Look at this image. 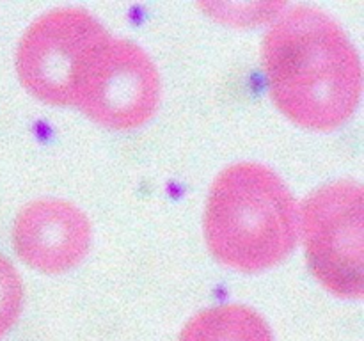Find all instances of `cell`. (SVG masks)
Returning <instances> with one entry per match:
<instances>
[{"instance_id":"6da1fadb","label":"cell","mask_w":364,"mask_h":341,"mask_svg":"<svg viewBox=\"0 0 364 341\" xmlns=\"http://www.w3.org/2000/svg\"><path fill=\"white\" fill-rule=\"evenodd\" d=\"M274 105L295 124L329 131L350 119L363 91V64L345 28L315 6L288 7L262 43Z\"/></svg>"},{"instance_id":"7a4b0ae2","label":"cell","mask_w":364,"mask_h":341,"mask_svg":"<svg viewBox=\"0 0 364 341\" xmlns=\"http://www.w3.org/2000/svg\"><path fill=\"white\" fill-rule=\"evenodd\" d=\"M203 229L217 261L240 272H262L287 259L297 245L299 206L274 169L231 163L213 180Z\"/></svg>"},{"instance_id":"3957f363","label":"cell","mask_w":364,"mask_h":341,"mask_svg":"<svg viewBox=\"0 0 364 341\" xmlns=\"http://www.w3.org/2000/svg\"><path fill=\"white\" fill-rule=\"evenodd\" d=\"M306 261L320 284L341 298L364 295V192L336 180L309 192L299 208Z\"/></svg>"},{"instance_id":"277c9868","label":"cell","mask_w":364,"mask_h":341,"mask_svg":"<svg viewBox=\"0 0 364 341\" xmlns=\"http://www.w3.org/2000/svg\"><path fill=\"white\" fill-rule=\"evenodd\" d=\"M160 92L151 57L132 39L109 36L82 60L71 107L110 130H134L156 112Z\"/></svg>"},{"instance_id":"5b68a950","label":"cell","mask_w":364,"mask_h":341,"mask_svg":"<svg viewBox=\"0 0 364 341\" xmlns=\"http://www.w3.org/2000/svg\"><path fill=\"white\" fill-rule=\"evenodd\" d=\"M105 25L84 7H53L39 14L16 46L18 78L39 102L66 107L82 60L109 38Z\"/></svg>"},{"instance_id":"8992f818","label":"cell","mask_w":364,"mask_h":341,"mask_svg":"<svg viewBox=\"0 0 364 341\" xmlns=\"http://www.w3.org/2000/svg\"><path fill=\"white\" fill-rule=\"evenodd\" d=\"M16 254L43 274L75 269L91 247L87 215L66 199L43 197L27 202L16 213L11 231Z\"/></svg>"},{"instance_id":"52a82bcc","label":"cell","mask_w":364,"mask_h":341,"mask_svg":"<svg viewBox=\"0 0 364 341\" xmlns=\"http://www.w3.org/2000/svg\"><path fill=\"white\" fill-rule=\"evenodd\" d=\"M178 341H274L267 320L244 304L201 309L183 325Z\"/></svg>"},{"instance_id":"ba28073f","label":"cell","mask_w":364,"mask_h":341,"mask_svg":"<svg viewBox=\"0 0 364 341\" xmlns=\"http://www.w3.org/2000/svg\"><path fill=\"white\" fill-rule=\"evenodd\" d=\"M23 308V283L13 263L0 254V336L20 318Z\"/></svg>"}]
</instances>
